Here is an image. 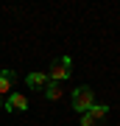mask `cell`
I'll return each instance as SVG.
<instances>
[{
  "mask_svg": "<svg viewBox=\"0 0 120 126\" xmlns=\"http://www.w3.org/2000/svg\"><path fill=\"white\" fill-rule=\"evenodd\" d=\"M70 73H73V62H70V56H62V59H56V62L50 64L48 79L62 84V81H67V79H70Z\"/></svg>",
  "mask_w": 120,
  "mask_h": 126,
  "instance_id": "cell-1",
  "label": "cell"
},
{
  "mask_svg": "<svg viewBox=\"0 0 120 126\" xmlns=\"http://www.w3.org/2000/svg\"><path fill=\"white\" fill-rule=\"evenodd\" d=\"M95 104V90L92 87H78V90H73V107L78 109V112H87L89 107Z\"/></svg>",
  "mask_w": 120,
  "mask_h": 126,
  "instance_id": "cell-2",
  "label": "cell"
},
{
  "mask_svg": "<svg viewBox=\"0 0 120 126\" xmlns=\"http://www.w3.org/2000/svg\"><path fill=\"white\" fill-rule=\"evenodd\" d=\"M3 107L9 109V112H25V109H28V98L22 93H11L9 101H3Z\"/></svg>",
  "mask_w": 120,
  "mask_h": 126,
  "instance_id": "cell-3",
  "label": "cell"
},
{
  "mask_svg": "<svg viewBox=\"0 0 120 126\" xmlns=\"http://www.w3.org/2000/svg\"><path fill=\"white\" fill-rule=\"evenodd\" d=\"M14 81H17V73L14 70H0V95H6V93H11L14 90Z\"/></svg>",
  "mask_w": 120,
  "mask_h": 126,
  "instance_id": "cell-4",
  "label": "cell"
},
{
  "mask_svg": "<svg viewBox=\"0 0 120 126\" xmlns=\"http://www.w3.org/2000/svg\"><path fill=\"white\" fill-rule=\"evenodd\" d=\"M64 95V87L59 84V81H48V84H45V98L48 101H59Z\"/></svg>",
  "mask_w": 120,
  "mask_h": 126,
  "instance_id": "cell-5",
  "label": "cell"
},
{
  "mask_svg": "<svg viewBox=\"0 0 120 126\" xmlns=\"http://www.w3.org/2000/svg\"><path fill=\"white\" fill-rule=\"evenodd\" d=\"M106 112H109V107H106V104H92V107L87 109V115L92 118L95 123H98V121H103V118H106Z\"/></svg>",
  "mask_w": 120,
  "mask_h": 126,
  "instance_id": "cell-6",
  "label": "cell"
},
{
  "mask_svg": "<svg viewBox=\"0 0 120 126\" xmlns=\"http://www.w3.org/2000/svg\"><path fill=\"white\" fill-rule=\"evenodd\" d=\"M25 81H28V87H45L50 79H48V73H28Z\"/></svg>",
  "mask_w": 120,
  "mask_h": 126,
  "instance_id": "cell-7",
  "label": "cell"
},
{
  "mask_svg": "<svg viewBox=\"0 0 120 126\" xmlns=\"http://www.w3.org/2000/svg\"><path fill=\"white\" fill-rule=\"evenodd\" d=\"M81 126H95V121H92V118L84 112V115H81Z\"/></svg>",
  "mask_w": 120,
  "mask_h": 126,
  "instance_id": "cell-8",
  "label": "cell"
},
{
  "mask_svg": "<svg viewBox=\"0 0 120 126\" xmlns=\"http://www.w3.org/2000/svg\"><path fill=\"white\" fill-rule=\"evenodd\" d=\"M0 107H3V95H0Z\"/></svg>",
  "mask_w": 120,
  "mask_h": 126,
  "instance_id": "cell-9",
  "label": "cell"
}]
</instances>
